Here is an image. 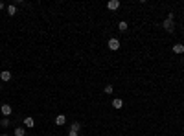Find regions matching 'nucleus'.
<instances>
[{
	"instance_id": "9d476101",
	"label": "nucleus",
	"mask_w": 184,
	"mask_h": 136,
	"mask_svg": "<svg viewBox=\"0 0 184 136\" xmlns=\"http://www.w3.org/2000/svg\"><path fill=\"white\" fill-rule=\"evenodd\" d=\"M24 125H26V127H33V125H35V120L33 118H24Z\"/></svg>"
},
{
	"instance_id": "39448f33",
	"label": "nucleus",
	"mask_w": 184,
	"mask_h": 136,
	"mask_svg": "<svg viewBox=\"0 0 184 136\" xmlns=\"http://www.w3.org/2000/svg\"><path fill=\"white\" fill-rule=\"evenodd\" d=\"M107 8L111 9V11H114V9L120 8V2H118V0H111V2H107Z\"/></svg>"
},
{
	"instance_id": "a211bd4d",
	"label": "nucleus",
	"mask_w": 184,
	"mask_h": 136,
	"mask_svg": "<svg viewBox=\"0 0 184 136\" xmlns=\"http://www.w3.org/2000/svg\"><path fill=\"white\" fill-rule=\"evenodd\" d=\"M0 88H2V83H0Z\"/></svg>"
},
{
	"instance_id": "dca6fc26",
	"label": "nucleus",
	"mask_w": 184,
	"mask_h": 136,
	"mask_svg": "<svg viewBox=\"0 0 184 136\" xmlns=\"http://www.w3.org/2000/svg\"><path fill=\"white\" fill-rule=\"evenodd\" d=\"M2 136H9V134H6V133H4V134H2Z\"/></svg>"
},
{
	"instance_id": "20e7f679",
	"label": "nucleus",
	"mask_w": 184,
	"mask_h": 136,
	"mask_svg": "<svg viewBox=\"0 0 184 136\" xmlns=\"http://www.w3.org/2000/svg\"><path fill=\"white\" fill-rule=\"evenodd\" d=\"M79 123H72V127H70V133H68V136H79Z\"/></svg>"
},
{
	"instance_id": "4468645a",
	"label": "nucleus",
	"mask_w": 184,
	"mask_h": 136,
	"mask_svg": "<svg viewBox=\"0 0 184 136\" xmlns=\"http://www.w3.org/2000/svg\"><path fill=\"white\" fill-rule=\"evenodd\" d=\"M112 90H114V88L111 87V85H107V87L103 88V92H105V94H112Z\"/></svg>"
},
{
	"instance_id": "9b49d317",
	"label": "nucleus",
	"mask_w": 184,
	"mask_h": 136,
	"mask_svg": "<svg viewBox=\"0 0 184 136\" xmlns=\"http://www.w3.org/2000/svg\"><path fill=\"white\" fill-rule=\"evenodd\" d=\"M15 136H26V131H24L22 127H17V129H15V133H13Z\"/></svg>"
},
{
	"instance_id": "6e6552de",
	"label": "nucleus",
	"mask_w": 184,
	"mask_h": 136,
	"mask_svg": "<svg viewBox=\"0 0 184 136\" xmlns=\"http://www.w3.org/2000/svg\"><path fill=\"white\" fill-rule=\"evenodd\" d=\"M112 107H114V109H122V107H123V101H122L120 98L112 99Z\"/></svg>"
},
{
	"instance_id": "2eb2a0df",
	"label": "nucleus",
	"mask_w": 184,
	"mask_h": 136,
	"mask_svg": "<svg viewBox=\"0 0 184 136\" xmlns=\"http://www.w3.org/2000/svg\"><path fill=\"white\" fill-rule=\"evenodd\" d=\"M0 125H2V127H8V125H9V120H8V118H4L2 122H0Z\"/></svg>"
},
{
	"instance_id": "ddd939ff",
	"label": "nucleus",
	"mask_w": 184,
	"mask_h": 136,
	"mask_svg": "<svg viewBox=\"0 0 184 136\" xmlns=\"http://www.w3.org/2000/svg\"><path fill=\"white\" fill-rule=\"evenodd\" d=\"M118 28H120V31H127V22H120V24H118Z\"/></svg>"
},
{
	"instance_id": "1a4fd4ad",
	"label": "nucleus",
	"mask_w": 184,
	"mask_h": 136,
	"mask_svg": "<svg viewBox=\"0 0 184 136\" xmlns=\"http://www.w3.org/2000/svg\"><path fill=\"white\" fill-rule=\"evenodd\" d=\"M173 52L175 53H184V44H173Z\"/></svg>"
},
{
	"instance_id": "f257e3e1",
	"label": "nucleus",
	"mask_w": 184,
	"mask_h": 136,
	"mask_svg": "<svg viewBox=\"0 0 184 136\" xmlns=\"http://www.w3.org/2000/svg\"><path fill=\"white\" fill-rule=\"evenodd\" d=\"M164 28L168 29V31H173V13L168 15V18L164 21Z\"/></svg>"
},
{
	"instance_id": "f8f14e48",
	"label": "nucleus",
	"mask_w": 184,
	"mask_h": 136,
	"mask_svg": "<svg viewBox=\"0 0 184 136\" xmlns=\"http://www.w3.org/2000/svg\"><path fill=\"white\" fill-rule=\"evenodd\" d=\"M15 13H17V6H9L8 8V15H11V17H13Z\"/></svg>"
},
{
	"instance_id": "423d86ee",
	"label": "nucleus",
	"mask_w": 184,
	"mask_h": 136,
	"mask_svg": "<svg viewBox=\"0 0 184 136\" xmlns=\"http://www.w3.org/2000/svg\"><path fill=\"white\" fill-rule=\"evenodd\" d=\"M64 123H66V116H64V114H59L57 118H55V125L61 127V125H64Z\"/></svg>"
},
{
	"instance_id": "0eeeda50",
	"label": "nucleus",
	"mask_w": 184,
	"mask_h": 136,
	"mask_svg": "<svg viewBox=\"0 0 184 136\" xmlns=\"http://www.w3.org/2000/svg\"><path fill=\"white\" fill-rule=\"evenodd\" d=\"M9 79H11V72H8V70L0 72V81H9Z\"/></svg>"
},
{
	"instance_id": "7ed1b4c3",
	"label": "nucleus",
	"mask_w": 184,
	"mask_h": 136,
	"mask_svg": "<svg viewBox=\"0 0 184 136\" xmlns=\"http://www.w3.org/2000/svg\"><path fill=\"white\" fill-rule=\"evenodd\" d=\"M0 110H2V114H4V116H9V114L13 112L11 105H8V103H2V109H0Z\"/></svg>"
},
{
	"instance_id": "f03ea898",
	"label": "nucleus",
	"mask_w": 184,
	"mask_h": 136,
	"mask_svg": "<svg viewBox=\"0 0 184 136\" xmlns=\"http://www.w3.org/2000/svg\"><path fill=\"white\" fill-rule=\"evenodd\" d=\"M107 44H109V48H111V50H118V48H120V41H118V39H114V37L109 39Z\"/></svg>"
},
{
	"instance_id": "f3484780",
	"label": "nucleus",
	"mask_w": 184,
	"mask_h": 136,
	"mask_svg": "<svg viewBox=\"0 0 184 136\" xmlns=\"http://www.w3.org/2000/svg\"><path fill=\"white\" fill-rule=\"evenodd\" d=\"M0 9H2V2H0Z\"/></svg>"
}]
</instances>
